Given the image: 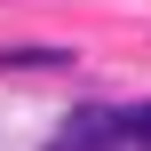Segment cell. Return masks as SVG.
Wrapping results in <instances>:
<instances>
[{
    "label": "cell",
    "mask_w": 151,
    "mask_h": 151,
    "mask_svg": "<svg viewBox=\"0 0 151 151\" xmlns=\"http://www.w3.org/2000/svg\"><path fill=\"white\" fill-rule=\"evenodd\" d=\"M56 64H72V48H0V72H56Z\"/></svg>",
    "instance_id": "6da1fadb"
},
{
    "label": "cell",
    "mask_w": 151,
    "mask_h": 151,
    "mask_svg": "<svg viewBox=\"0 0 151 151\" xmlns=\"http://www.w3.org/2000/svg\"><path fill=\"white\" fill-rule=\"evenodd\" d=\"M127 119V151H151V104H135V111H119Z\"/></svg>",
    "instance_id": "7a4b0ae2"
}]
</instances>
